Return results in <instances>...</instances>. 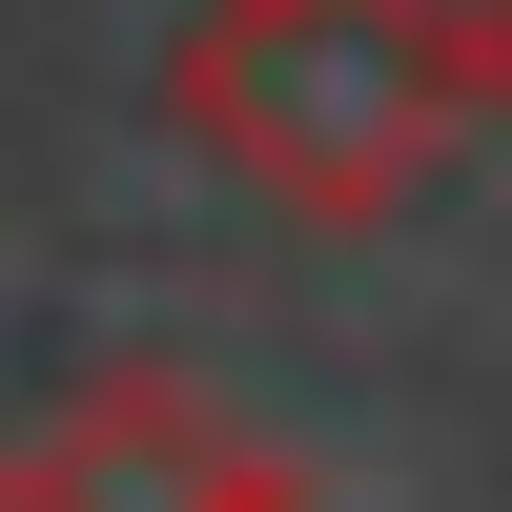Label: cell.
Wrapping results in <instances>:
<instances>
[{"label":"cell","mask_w":512,"mask_h":512,"mask_svg":"<svg viewBox=\"0 0 512 512\" xmlns=\"http://www.w3.org/2000/svg\"><path fill=\"white\" fill-rule=\"evenodd\" d=\"M164 123L287 226H390L451 144H492L451 0H205L164 41Z\"/></svg>","instance_id":"obj_1"},{"label":"cell","mask_w":512,"mask_h":512,"mask_svg":"<svg viewBox=\"0 0 512 512\" xmlns=\"http://www.w3.org/2000/svg\"><path fill=\"white\" fill-rule=\"evenodd\" d=\"M451 41H472V123L512 144V0H451Z\"/></svg>","instance_id":"obj_3"},{"label":"cell","mask_w":512,"mask_h":512,"mask_svg":"<svg viewBox=\"0 0 512 512\" xmlns=\"http://www.w3.org/2000/svg\"><path fill=\"white\" fill-rule=\"evenodd\" d=\"M246 512H328V492H308V472H267V492H246Z\"/></svg>","instance_id":"obj_4"},{"label":"cell","mask_w":512,"mask_h":512,"mask_svg":"<svg viewBox=\"0 0 512 512\" xmlns=\"http://www.w3.org/2000/svg\"><path fill=\"white\" fill-rule=\"evenodd\" d=\"M0 512H21V431H0Z\"/></svg>","instance_id":"obj_5"},{"label":"cell","mask_w":512,"mask_h":512,"mask_svg":"<svg viewBox=\"0 0 512 512\" xmlns=\"http://www.w3.org/2000/svg\"><path fill=\"white\" fill-rule=\"evenodd\" d=\"M267 472L287 451L226 390H185V369H103V390H62L21 431V512H246Z\"/></svg>","instance_id":"obj_2"}]
</instances>
